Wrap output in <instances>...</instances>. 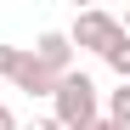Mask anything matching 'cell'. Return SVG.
<instances>
[{"label": "cell", "mask_w": 130, "mask_h": 130, "mask_svg": "<svg viewBox=\"0 0 130 130\" xmlns=\"http://www.w3.org/2000/svg\"><path fill=\"white\" fill-rule=\"evenodd\" d=\"M51 119L62 130H85V124H96L102 119V107H96V79L91 74H62L57 79V91H51Z\"/></svg>", "instance_id": "obj_1"}, {"label": "cell", "mask_w": 130, "mask_h": 130, "mask_svg": "<svg viewBox=\"0 0 130 130\" xmlns=\"http://www.w3.org/2000/svg\"><path fill=\"white\" fill-rule=\"evenodd\" d=\"M113 40H119V17H113V11H79L74 28H68V45H74V51H96V57H102Z\"/></svg>", "instance_id": "obj_2"}, {"label": "cell", "mask_w": 130, "mask_h": 130, "mask_svg": "<svg viewBox=\"0 0 130 130\" xmlns=\"http://www.w3.org/2000/svg\"><path fill=\"white\" fill-rule=\"evenodd\" d=\"M23 51L40 62V68H51L57 79H62V74H74V45H68V34H57V28H45V34H40L34 45H23Z\"/></svg>", "instance_id": "obj_3"}, {"label": "cell", "mask_w": 130, "mask_h": 130, "mask_svg": "<svg viewBox=\"0 0 130 130\" xmlns=\"http://www.w3.org/2000/svg\"><path fill=\"white\" fill-rule=\"evenodd\" d=\"M11 85H17L23 96H51V91H57V74L40 68V62L23 51V57H17V68H11Z\"/></svg>", "instance_id": "obj_4"}, {"label": "cell", "mask_w": 130, "mask_h": 130, "mask_svg": "<svg viewBox=\"0 0 130 130\" xmlns=\"http://www.w3.org/2000/svg\"><path fill=\"white\" fill-rule=\"evenodd\" d=\"M102 62H107V68H113V74H119V85H130V40H124V34H119V40H113V45H107V51H102Z\"/></svg>", "instance_id": "obj_5"}, {"label": "cell", "mask_w": 130, "mask_h": 130, "mask_svg": "<svg viewBox=\"0 0 130 130\" xmlns=\"http://www.w3.org/2000/svg\"><path fill=\"white\" fill-rule=\"evenodd\" d=\"M102 119H113L119 130H130V85H119V91H107V113Z\"/></svg>", "instance_id": "obj_6"}, {"label": "cell", "mask_w": 130, "mask_h": 130, "mask_svg": "<svg viewBox=\"0 0 130 130\" xmlns=\"http://www.w3.org/2000/svg\"><path fill=\"white\" fill-rule=\"evenodd\" d=\"M17 57H23V45H0V79H11V68H17Z\"/></svg>", "instance_id": "obj_7"}, {"label": "cell", "mask_w": 130, "mask_h": 130, "mask_svg": "<svg viewBox=\"0 0 130 130\" xmlns=\"http://www.w3.org/2000/svg\"><path fill=\"white\" fill-rule=\"evenodd\" d=\"M17 130H62V124H57V119L45 113V119H28V124H17Z\"/></svg>", "instance_id": "obj_8"}, {"label": "cell", "mask_w": 130, "mask_h": 130, "mask_svg": "<svg viewBox=\"0 0 130 130\" xmlns=\"http://www.w3.org/2000/svg\"><path fill=\"white\" fill-rule=\"evenodd\" d=\"M0 130H17V113H11L6 102H0Z\"/></svg>", "instance_id": "obj_9"}, {"label": "cell", "mask_w": 130, "mask_h": 130, "mask_svg": "<svg viewBox=\"0 0 130 130\" xmlns=\"http://www.w3.org/2000/svg\"><path fill=\"white\" fill-rule=\"evenodd\" d=\"M85 130H119V124L113 119H96V124H85Z\"/></svg>", "instance_id": "obj_10"}, {"label": "cell", "mask_w": 130, "mask_h": 130, "mask_svg": "<svg viewBox=\"0 0 130 130\" xmlns=\"http://www.w3.org/2000/svg\"><path fill=\"white\" fill-rule=\"evenodd\" d=\"M119 34H124V40H130V11H124V23H119Z\"/></svg>", "instance_id": "obj_11"}]
</instances>
